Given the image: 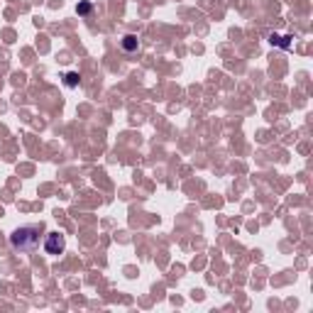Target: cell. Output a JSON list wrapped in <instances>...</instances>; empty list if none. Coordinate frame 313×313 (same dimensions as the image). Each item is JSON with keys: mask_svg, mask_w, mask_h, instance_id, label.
I'll use <instances>...</instances> for the list:
<instances>
[{"mask_svg": "<svg viewBox=\"0 0 313 313\" xmlns=\"http://www.w3.org/2000/svg\"><path fill=\"white\" fill-rule=\"evenodd\" d=\"M39 230L42 225H27V228H18L10 235V245L20 250V252H35L39 245Z\"/></svg>", "mask_w": 313, "mask_h": 313, "instance_id": "cell-1", "label": "cell"}, {"mask_svg": "<svg viewBox=\"0 0 313 313\" xmlns=\"http://www.w3.org/2000/svg\"><path fill=\"white\" fill-rule=\"evenodd\" d=\"M64 235L61 233H49L47 240H44V250L49 252V255H61L64 252Z\"/></svg>", "mask_w": 313, "mask_h": 313, "instance_id": "cell-2", "label": "cell"}, {"mask_svg": "<svg viewBox=\"0 0 313 313\" xmlns=\"http://www.w3.org/2000/svg\"><path fill=\"white\" fill-rule=\"evenodd\" d=\"M123 47H125L128 52H135V49H137V37H135V35H125V37H123Z\"/></svg>", "mask_w": 313, "mask_h": 313, "instance_id": "cell-3", "label": "cell"}, {"mask_svg": "<svg viewBox=\"0 0 313 313\" xmlns=\"http://www.w3.org/2000/svg\"><path fill=\"white\" fill-rule=\"evenodd\" d=\"M76 10H78V15H88L91 13V3H78Z\"/></svg>", "mask_w": 313, "mask_h": 313, "instance_id": "cell-4", "label": "cell"}, {"mask_svg": "<svg viewBox=\"0 0 313 313\" xmlns=\"http://www.w3.org/2000/svg\"><path fill=\"white\" fill-rule=\"evenodd\" d=\"M78 83V74H66V86H76Z\"/></svg>", "mask_w": 313, "mask_h": 313, "instance_id": "cell-5", "label": "cell"}]
</instances>
